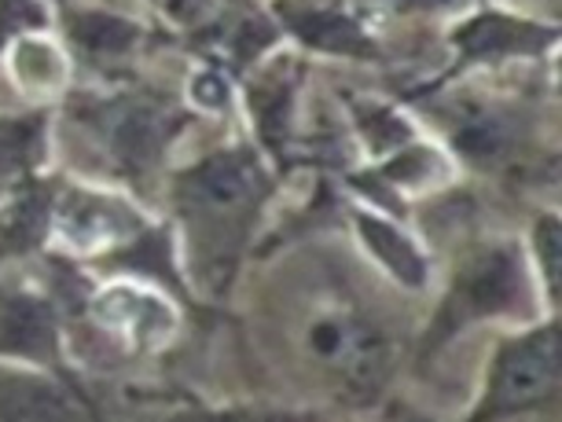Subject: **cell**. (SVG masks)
<instances>
[{"instance_id": "cell-6", "label": "cell", "mask_w": 562, "mask_h": 422, "mask_svg": "<svg viewBox=\"0 0 562 422\" xmlns=\"http://www.w3.org/2000/svg\"><path fill=\"white\" fill-rule=\"evenodd\" d=\"M357 228H360V239H364L368 247L379 253V261H383V265L394 272L401 283L419 287V283L427 280V265H423V258L397 228H390V225H383V220L364 217V214L357 217Z\"/></svg>"}, {"instance_id": "cell-13", "label": "cell", "mask_w": 562, "mask_h": 422, "mask_svg": "<svg viewBox=\"0 0 562 422\" xmlns=\"http://www.w3.org/2000/svg\"><path fill=\"white\" fill-rule=\"evenodd\" d=\"M23 12H30L26 0H0V37H4L8 30H19Z\"/></svg>"}, {"instance_id": "cell-11", "label": "cell", "mask_w": 562, "mask_h": 422, "mask_svg": "<svg viewBox=\"0 0 562 422\" xmlns=\"http://www.w3.org/2000/svg\"><path fill=\"white\" fill-rule=\"evenodd\" d=\"M74 34L89 52H122L133 41V26L108 15H81Z\"/></svg>"}, {"instance_id": "cell-5", "label": "cell", "mask_w": 562, "mask_h": 422, "mask_svg": "<svg viewBox=\"0 0 562 422\" xmlns=\"http://www.w3.org/2000/svg\"><path fill=\"white\" fill-rule=\"evenodd\" d=\"M280 15L294 34L302 41H310L316 48L327 52H353V56H364L368 41L360 37V30L349 23L346 15L331 12V8H313V4H280Z\"/></svg>"}, {"instance_id": "cell-4", "label": "cell", "mask_w": 562, "mask_h": 422, "mask_svg": "<svg viewBox=\"0 0 562 422\" xmlns=\"http://www.w3.org/2000/svg\"><path fill=\"white\" fill-rule=\"evenodd\" d=\"M0 353L48 361L56 353V323L41 301L15 298L0 309Z\"/></svg>"}, {"instance_id": "cell-10", "label": "cell", "mask_w": 562, "mask_h": 422, "mask_svg": "<svg viewBox=\"0 0 562 422\" xmlns=\"http://www.w3.org/2000/svg\"><path fill=\"white\" fill-rule=\"evenodd\" d=\"M41 144V122H0V181L30 166Z\"/></svg>"}, {"instance_id": "cell-3", "label": "cell", "mask_w": 562, "mask_h": 422, "mask_svg": "<svg viewBox=\"0 0 562 422\" xmlns=\"http://www.w3.org/2000/svg\"><path fill=\"white\" fill-rule=\"evenodd\" d=\"M518 294V265L515 253H490L463 276L460 290L452 298L456 316L471 320V316H490L512 309Z\"/></svg>"}, {"instance_id": "cell-1", "label": "cell", "mask_w": 562, "mask_h": 422, "mask_svg": "<svg viewBox=\"0 0 562 422\" xmlns=\"http://www.w3.org/2000/svg\"><path fill=\"white\" fill-rule=\"evenodd\" d=\"M184 192L188 214L203 225V231H228L243 228L247 209L258 203L261 176L247 155H217L188 173Z\"/></svg>"}, {"instance_id": "cell-9", "label": "cell", "mask_w": 562, "mask_h": 422, "mask_svg": "<svg viewBox=\"0 0 562 422\" xmlns=\"http://www.w3.org/2000/svg\"><path fill=\"white\" fill-rule=\"evenodd\" d=\"M114 231H119V214L108 198H78L67 206V236L78 239L81 247H92L97 239L103 242Z\"/></svg>"}, {"instance_id": "cell-7", "label": "cell", "mask_w": 562, "mask_h": 422, "mask_svg": "<svg viewBox=\"0 0 562 422\" xmlns=\"http://www.w3.org/2000/svg\"><path fill=\"white\" fill-rule=\"evenodd\" d=\"M456 45H460L467 56H493V52H512V48H529L540 45V34L522 23H507V19H479L467 30L456 34Z\"/></svg>"}, {"instance_id": "cell-12", "label": "cell", "mask_w": 562, "mask_h": 422, "mask_svg": "<svg viewBox=\"0 0 562 422\" xmlns=\"http://www.w3.org/2000/svg\"><path fill=\"white\" fill-rule=\"evenodd\" d=\"M41 228H45V206H41L37 195H30V198H23V203H15L12 217H8L4 242L12 250H23V247H30V242L37 239Z\"/></svg>"}, {"instance_id": "cell-2", "label": "cell", "mask_w": 562, "mask_h": 422, "mask_svg": "<svg viewBox=\"0 0 562 422\" xmlns=\"http://www.w3.org/2000/svg\"><path fill=\"white\" fill-rule=\"evenodd\" d=\"M559 383V327L518 338L493 367L490 411L526 408L544 400Z\"/></svg>"}, {"instance_id": "cell-8", "label": "cell", "mask_w": 562, "mask_h": 422, "mask_svg": "<svg viewBox=\"0 0 562 422\" xmlns=\"http://www.w3.org/2000/svg\"><path fill=\"white\" fill-rule=\"evenodd\" d=\"M162 114L155 111H125L119 129H114V151H119L125 162L140 166L147 162L158 147H162Z\"/></svg>"}]
</instances>
